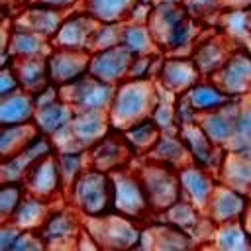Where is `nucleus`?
Wrapping results in <instances>:
<instances>
[{
  "label": "nucleus",
  "instance_id": "nucleus-6",
  "mask_svg": "<svg viewBox=\"0 0 251 251\" xmlns=\"http://www.w3.org/2000/svg\"><path fill=\"white\" fill-rule=\"evenodd\" d=\"M14 71L20 82V88L27 92H37L45 84H49V73H47V55H33V57H22L14 59Z\"/></svg>",
  "mask_w": 251,
  "mask_h": 251
},
{
  "label": "nucleus",
  "instance_id": "nucleus-7",
  "mask_svg": "<svg viewBox=\"0 0 251 251\" xmlns=\"http://www.w3.org/2000/svg\"><path fill=\"white\" fill-rule=\"evenodd\" d=\"M14 22L41 33L47 39H51L57 33L59 25H61L59 10H53V8H47V6H41V4H33V2H27L22 16L16 18Z\"/></svg>",
  "mask_w": 251,
  "mask_h": 251
},
{
  "label": "nucleus",
  "instance_id": "nucleus-12",
  "mask_svg": "<svg viewBox=\"0 0 251 251\" xmlns=\"http://www.w3.org/2000/svg\"><path fill=\"white\" fill-rule=\"evenodd\" d=\"M24 194V182H0V224L12 220V214Z\"/></svg>",
  "mask_w": 251,
  "mask_h": 251
},
{
  "label": "nucleus",
  "instance_id": "nucleus-10",
  "mask_svg": "<svg viewBox=\"0 0 251 251\" xmlns=\"http://www.w3.org/2000/svg\"><path fill=\"white\" fill-rule=\"evenodd\" d=\"M37 127L31 124H18V126H0V161L16 155L33 135Z\"/></svg>",
  "mask_w": 251,
  "mask_h": 251
},
{
  "label": "nucleus",
  "instance_id": "nucleus-9",
  "mask_svg": "<svg viewBox=\"0 0 251 251\" xmlns=\"http://www.w3.org/2000/svg\"><path fill=\"white\" fill-rule=\"evenodd\" d=\"M71 118L73 116H71L69 106L57 98L43 106H35L33 126L37 127V131H41L45 135H55L59 129H63L71 122Z\"/></svg>",
  "mask_w": 251,
  "mask_h": 251
},
{
  "label": "nucleus",
  "instance_id": "nucleus-15",
  "mask_svg": "<svg viewBox=\"0 0 251 251\" xmlns=\"http://www.w3.org/2000/svg\"><path fill=\"white\" fill-rule=\"evenodd\" d=\"M18 88H20V82H18L14 65H10L6 69H0V98L10 94V92H16Z\"/></svg>",
  "mask_w": 251,
  "mask_h": 251
},
{
  "label": "nucleus",
  "instance_id": "nucleus-18",
  "mask_svg": "<svg viewBox=\"0 0 251 251\" xmlns=\"http://www.w3.org/2000/svg\"><path fill=\"white\" fill-rule=\"evenodd\" d=\"M10 65H14V57L6 51V53H0V69H6V67H10Z\"/></svg>",
  "mask_w": 251,
  "mask_h": 251
},
{
  "label": "nucleus",
  "instance_id": "nucleus-2",
  "mask_svg": "<svg viewBox=\"0 0 251 251\" xmlns=\"http://www.w3.org/2000/svg\"><path fill=\"white\" fill-rule=\"evenodd\" d=\"M24 188L29 194H35L39 198H51L59 186H61V173H59V165H57V157L53 153H47L43 157H39L25 173L24 176Z\"/></svg>",
  "mask_w": 251,
  "mask_h": 251
},
{
  "label": "nucleus",
  "instance_id": "nucleus-4",
  "mask_svg": "<svg viewBox=\"0 0 251 251\" xmlns=\"http://www.w3.org/2000/svg\"><path fill=\"white\" fill-rule=\"evenodd\" d=\"M35 114V100L33 94L18 88L0 98V126H18V124H31Z\"/></svg>",
  "mask_w": 251,
  "mask_h": 251
},
{
  "label": "nucleus",
  "instance_id": "nucleus-21",
  "mask_svg": "<svg viewBox=\"0 0 251 251\" xmlns=\"http://www.w3.org/2000/svg\"><path fill=\"white\" fill-rule=\"evenodd\" d=\"M25 2H27V0H25Z\"/></svg>",
  "mask_w": 251,
  "mask_h": 251
},
{
  "label": "nucleus",
  "instance_id": "nucleus-13",
  "mask_svg": "<svg viewBox=\"0 0 251 251\" xmlns=\"http://www.w3.org/2000/svg\"><path fill=\"white\" fill-rule=\"evenodd\" d=\"M45 241L41 239L37 229H20V235L12 247V251H35V249H43Z\"/></svg>",
  "mask_w": 251,
  "mask_h": 251
},
{
  "label": "nucleus",
  "instance_id": "nucleus-14",
  "mask_svg": "<svg viewBox=\"0 0 251 251\" xmlns=\"http://www.w3.org/2000/svg\"><path fill=\"white\" fill-rule=\"evenodd\" d=\"M18 235H20V227L14 222L0 224V251H12Z\"/></svg>",
  "mask_w": 251,
  "mask_h": 251
},
{
  "label": "nucleus",
  "instance_id": "nucleus-20",
  "mask_svg": "<svg viewBox=\"0 0 251 251\" xmlns=\"http://www.w3.org/2000/svg\"><path fill=\"white\" fill-rule=\"evenodd\" d=\"M4 2H8V0H4Z\"/></svg>",
  "mask_w": 251,
  "mask_h": 251
},
{
  "label": "nucleus",
  "instance_id": "nucleus-8",
  "mask_svg": "<svg viewBox=\"0 0 251 251\" xmlns=\"http://www.w3.org/2000/svg\"><path fill=\"white\" fill-rule=\"evenodd\" d=\"M47 216H49V208L45 198L25 192L20 204L16 206L10 222H14L20 229H39Z\"/></svg>",
  "mask_w": 251,
  "mask_h": 251
},
{
  "label": "nucleus",
  "instance_id": "nucleus-3",
  "mask_svg": "<svg viewBox=\"0 0 251 251\" xmlns=\"http://www.w3.org/2000/svg\"><path fill=\"white\" fill-rule=\"evenodd\" d=\"M47 73L49 82L55 86H67L82 76V61L76 49H61L47 53Z\"/></svg>",
  "mask_w": 251,
  "mask_h": 251
},
{
  "label": "nucleus",
  "instance_id": "nucleus-19",
  "mask_svg": "<svg viewBox=\"0 0 251 251\" xmlns=\"http://www.w3.org/2000/svg\"><path fill=\"white\" fill-rule=\"evenodd\" d=\"M4 20H10V4L0 0V22H4Z\"/></svg>",
  "mask_w": 251,
  "mask_h": 251
},
{
  "label": "nucleus",
  "instance_id": "nucleus-5",
  "mask_svg": "<svg viewBox=\"0 0 251 251\" xmlns=\"http://www.w3.org/2000/svg\"><path fill=\"white\" fill-rule=\"evenodd\" d=\"M47 37H43L41 33L18 24L12 20V27H10V39H8V53L14 59H22V57H33V55H47Z\"/></svg>",
  "mask_w": 251,
  "mask_h": 251
},
{
  "label": "nucleus",
  "instance_id": "nucleus-16",
  "mask_svg": "<svg viewBox=\"0 0 251 251\" xmlns=\"http://www.w3.org/2000/svg\"><path fill=\"white\" fill-rule=\"evenodd\" d=\"M10 27H12V18L0 22V53L8 51V39H10Z\"/></svg>",
  "mask_w": 251,
  "mask_h": 251
},
{
  "label": "nucleus",
  "instance_id": "nucleus-11",
  "mask_svg": "<svg viewBox=\"0 0 251 251\" xmlns=\"http://www.w3.org/2000/svg\"><path fill=\"white\" fill-rule=\"evenodd\" d=\"M73 229H75V224L67 212H49V216L45 218V222L41 224V227L37 231H39V235L47 247L59 239L71 237Z\"/></svg>",
  "mask_w": 251,
  "mask_h": 251
},
{
  "label": "nucleus",
  "instance_id": "nucleus-1",
  "mask_svg": "<svg viewBox=\"0 0 251 251\" xmlns=\"http://www.w3.org/2000/svg\"><path fill=\"white\" fill-rule=\"evenodd\" d=\"M47 153H53V145L45 133L37 131L16 155L0 161V182H22L27 169Z\"/></svg>",
  "mask_w": 251,
  "mask_h": 251
},
{
  "label": "nucleus",
  "instance_id": "nucleus-17",
  "mask_svg": "<svg viewBox=\"0 0 251 251\" xmlns=\"http://www.w3.org/2000/svg\"><path fill=\"white\" fill-rule=\"evenodd\" d=\"M27 2H33V4H41V6H47V8H53V10H65L69 8L75 0H27Z\"/></svg>",
  "mask_w": 251,
  "mask_h": 251
}]
</instances>
